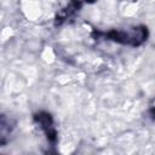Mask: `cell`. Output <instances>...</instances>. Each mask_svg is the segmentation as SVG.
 Masks as SVG:
<instances>
[{"instance_id": "cell-1", "label": "cell", "mask_w": 155, "mask_h": 155, "mask_svg": "<svg viewBox=\"0 0 155 155\" xmlns=\"http://www.w3.org/2000/svg\"><path fill=\"white\" fill-rule=\"evenodd\" d=\"M90 1H93V0H90Z\"/></svg>"}]
</instances>
